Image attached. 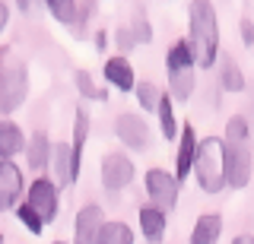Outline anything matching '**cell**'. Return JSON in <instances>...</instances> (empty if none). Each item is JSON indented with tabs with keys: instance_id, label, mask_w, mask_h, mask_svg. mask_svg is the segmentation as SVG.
<instances>
[{
	"instance_id": "cell-1",
	"label": "cell",
	"mask_w": 254,
	"mask_h": 244,
	"mask_svg": "<svg viewBox=\"0 0 254 244\" xmlns=\"http://www.w3.org/2000/svg\"><path fill=\"white\" fill-rule=\"evenodd\" d=\"M222 168H226V187L242 191L251 184V171H254V143H251V130L248 121L242 114L226 121V133H222Z\"/></svg>"
},
{
	"instance_id": "cell-2",
	"label": "cell",
	"mask_w": 254,
	"mask_h": 244,
	"mask_svg": "<svg viewBox=\"0 0 254 244\" xmlns=\"http://www.w3.org/2000/svg\"><path fill=\"white\" fill-rule=\"evenodd\" d=\"M188 48L194 64L210 70L219 60V19L213 0H190L188 6Z\"/></svg>"
},
{
	"instance_id": "cell-3",
	"label": "cell",
	"mask_w": 254,
	"mask_h": 244,
	"mask_svg": "<svg viewBox=\"0 0 254 244\" xmlns=\"http://www.w3.org/2000/svg\"><path fill=\"white\" fill-rule=\"evenodd\" d=\"M29 96V67L10 45L0 48V114L10 117Z\"/></svg>"
},
{
	"instance_id": "cell-4",
	"label": "cell",
	"mask_w": 254,
	"mask_h": 244,
	"mask_svg": "<svg viewBox=\"0 0 254 244\" xmlns=\"http://www.w3.org/2000/svg\"><path fill=\"white\" fill-rule=\"evenodd\" d=\"M165 73H169L172 98L188 101L190 96H194L197 64H194V54H190V48H188V38H178V42L169 48V54H165Z\"/></svg>"
},
{
	"instance_id": "cell-5",
	"label": "cell",
	"mask_w": 254,
	"mask_h": 244,
	"mask_svg": "<svg viewBox=\"0 0 254 244\" xmlns=\"http://www.w3.org/2000/svg\"><path fill=\"white\" fill-rule=\"evenodd\" d=\"M190 175L197 178L203 194H219L226 187V168H222V140L219 137H206L197 140V155H194V168Z\"/></svg>"
},
{
	"instance_id": "cell-6",
	"label": "cell",
	"mask_w": 254,
	"mask_h": 244,
	"mask_svg": "<svg viewBox=\"0 0 254 244\" xmlns=\"http://www.w3.org/2000/svg\"><path fill=\"white\" fill-rule=\"evenodd\" d=\"M143 184H146V194H149V203H153L156 209L162 212H172L178 206V181H175L172 171L165 168H149L146 175H143Z\"/></svg>"
},
{
	"instance_id": "cell-7",
	"label": "cell",
	"mask_w": 254,
	"mask_h": 244,
	"mask_svg": "<svg viewBox=\"0 0 254 244\" xmlns=\"http://www.w3.org/2000/svg\"><path fill=\"white\" fill-rule=\"evenodd\" d=\"M26 203L38 212V219L48 225V222H54V219H58V209H61V187L54 184L51 178H35V181L29 184V191H26Z\"/></svg>"
},
{
	"instance_id": "cell-8",
	"label": "cell",
	"mask_w": 254,
	"mask_h": 244,
	"mask_svg": "<svg viewBox=\"0 0 254 244\" xmlns=\"http://www.w3.org/2000/svg\"><path fill=\"white\" fill-rule=\"evenodd\" d=\"M133 175H137V168H133L130 155H124V152H105L102 155V187L108 194H118L124 187H130Z\"/></svg>"
},
{
	"instance_id": "cell-9",
	"label": "cell",
	"mask_w": 254,
	"mask_h": 244,
	"mask_svg": "<svg viewBox=\"0 0 254 244\" xmlns=\"http://www.w3.org/2000/svg\"><path fill=\"white\" fill-rule=\"evenodd\" d=\"M22 194H26V181H22L19 165L13 159H0V212L16 209Z\"/></svg>"
},
{
	"instance_id": "cell-10",
	"label": "cell",
	"mask_w": 254,
	"mask_h": 244,
	"mask_svg": "<svg viewBox=\"0 0 254 244\" xmlns=\"http://www.w3.org/2000/svg\"><path fill=\"white\" fill-rule=\"evenodd\" d=\"M102 225H105V212H102V206H99V203H86V206L76 212L73 241H70V244H99Z\"/></svg>"
},
{
	"instance_id": "cell-11",
	"label": "cell",
	"mask_w": 254,
	"mask_h": 244,
	"mask_svg": "<svg viewBox=\"0 0 254 244\" xmlns=\"http://www.w3.org/2000/svg\"><path fill=\"white\" fill-rule=\"evenodd\" d=\"M115 133H118V140H121L127 149H137V152L149 149V140H153L149 124L143 121L140 114H121L115 121Z\"/></svg>"
},
{
	"instance_id": "cell-12",
	"label": "cell",
	"mask_w": 254,
	"mask_h": 244,
	"mask_svg": "<svg viewBox=\"0 0 254 244\" xmlns=\"http://www.w3.org/2000/svg\"><path fill=\"white\" fill-rule=\"evenodd\" d=\"M197 130H194V124H181V130H178V152H175V181L178 184H185L188 175H190V168H194V155H197Z\"/></svg>"
},
{
	"instance_id": "cell-13",
	"label": "cell",
	"mask_w": 254,
	"mask_h": 244,
	"mask_svg": "<svg viewBox=\"0 0 254 244\" xmlns=\"http://www.w3.org/2000/svg\"><path fill=\"white\" fill-rule=\"evenodd\" d=\"M48 168L54 171V184L58 187H70L79 178L73 171V155H70V143H54L51 146V162Z\"/></svg>"
},
{
	"instance_id": "cell-14",
	"label": "cell",
	"mask_w": 254,
	"mask_h": 244,
	"mask_svg": "<svg viewBox=\"0 0 254 244\" xmlns=\"http://www.w3.org/2000/svg\"><path fill=\"white\" fill-rule=\"evenodd\" d=\"M169 212H162V209H156L153 203L149 206H140L137 212V219H140V232H143V238H146L149 244H162L165 241V228H169Z\"/></svg>"
},
{
	"instance_id": "cell-15",
	"label": "cell",
	"mask_w": 254,
	"mask_h": 244,
	"mask_svg": "<svg viewBox=\"0 0 254 244\" xmlns=\"http://www.w3.org/2000/svg\"><path fill=\"white\" fill-rule=\"evenodd\" d=\"M102 73H105V80L115 86V89H121V92H133V86H137L133 67H130V60H127L124 54H115V57H108L105 67H102Z\"/></svg>"
},
{
	"instance_id": "cell-16",
	"label": "cell",
	"mask_w": 254,
	"mask_h": 244,
	"mask_svg": "<svg viewBox=\"0 0 254 244\" xmlns=\"http://www.w3.org/2000/svg\"><path fill=\"white\" fill-rule=\"evenodd\" d=\"M86 140H89V111L76 108L73 114V137H70V155H73V171H83V152H86Z\"/></svg>"
},
{
	"instance_id": "cell-17",
	"label": "cell",
	"mask_w": 254,
	"mask_h": 244,
	"mask_svg": "<svg viewBox=\"0 0 254 244\" xmlns=\"http://www.w3.org/2000/svg\"><path fill=\"white\" fill-rule=\"evenodd\" d=\"M51 140H48V133L45 130H35L32 137L26 140V162H29V168L32 171H45L48 168V162H51Z\"/></svg>"
},
{
	"instance_id": "cell-18",
	"label": "cell",
	"mask_w": 254,
	"mask_h": 244,
	"mask_svg": "<svg viewBox=\"0 0 254 244\" xmlns=\"http://www.w3.org/2000/svg\"><path fill=\"white\" fill-rule=\"evenodd\" d=\"M26 149V133L16 121L3 117L0 121V159H16V155Z\"/></svg>"
},
{
	"instance_id": "cell-19",
	"label": "cell",
	"mask_w": 254,
	"mask_h": 244,
	"mask_svg": "<svg viewBox=\"0 0 254 244\" xmlns=\"http://www.w3.org/2000/svg\"><path fill=\"white\" fill-rule=\"evenodd\" d=\"M219 235H222V216L219 212H203L190 228V244H216Z\"/></svg>"
},
{
	"instance_id": "cell-20",
	"label": "cell",
	"mask_w": 254,
	"mask_h": 244,
	"mask_svg": "<svg viewBox=\"0 0 254 244\" xmlns=\"http://www.w3.org/2000/svg\"><path fill=\"white\" fill-rule=\"evenodd\" d=\"M156 117H159V130H162L165 140H178V117H175V98L169 92L159 96V105H156Z\"/></svg>"
},
{
	"instance_id": "cell-21",
	"label": "cell",
	"mask_w": 254,
	"mask_h": 244,
	"mask_svg": "<svg viewBox=\"0 0 254 244\" xmlns=\"http://www.w3.org/2000/svg\"><path fill=\"white\" fill-rule=\"evenodd\" d=\"M219 83H222L226 92H245V73H242V67H238L232 57L219 60Z\"/></svg>"
},
{
	"instance_id": "cell-22",
	"label": "cell",
	"mask_w": 254,
	"mask_h": 244,
	"mask_svg": "<svg viewBox=\"0 0 254 244\" xmlns=\"http://www.w3.org/2000/svg\"><path fill=\"white\" fill-rule=\"evenodd\" d=\"M99 244H133V232L127 222H118V219H111V222L102 225L99 232Z\"/></svg>"
},
{
	"instance_id": "cell-23",
	"label": "cell",
	"mask_w": 254,
	"mask_h": 244,
	"mask_svg": "<svg viewBox=\"0 0 254 244\" xmlns=\"http://www.w3.org/2000/svg\"><path fill=\"white\" fill-rule=\"evenodd\" d=\"M133 96H137V101H140V108L143 111H156V105H159V96H162V92H159V86L156 83H137L133 86Z\"/></svg>"
},
{
	"instance_id": "cell-24",
	"label": "cell",
	"mask_w": 254,
	"mask_h": 244,
	"mask_svg": "<svg viewBox=\"0 0 254 244\" xmlns=\"http://www.w3.org/2000/svg\"><path fill=\"white\" fill-rule=\"evenodd\" d=\"M45 6L51 10V16L58 22H64V26L76 22V0H45Z\"/></svg>"
},
{
	"instance_id": "cell-25",
	"label": "cell",
	"mask_w": 254,
	"mask_h": 244,
	"mask_svg": "<svg viewBox=\"0 0 254 244\" xmlns=\"http://www.w3.org/2000/svg\"><path fill=\"white\" fill-rule=\"evenodd\" d=\"M16 219L22 222V228L26 232H32V235H42L45 232V222L38 219V212L29 206V203H16Z\"/></svg>"
},
{
	"instance_id": "cell-26",
	"label": "cell",
	"mask_w": 254,
	"mask_h": 244,
	"mask_svg": "<svg viewBox=\"0 0 254 244\" xmlns=\"http://www.w3.org/2000/svg\"><path fill=\"white\" fill-rule=\"evenodd\" d=\"M73 83H76V89H79V96H83V98H92V101H105V92H102L99 86L92 83V76L86 73V70H76Z\"/></svg>"
},
{
	"instance_id": "cell-27",
	"label": "cell",
	"mask_w": 254,
	"mask_h": 244,
	"mask_svg": "<svg viewBox=\"0 0 254 244\" xmlns=\"http://www.w3.org/2000/svg\"><path fill=\"white\" fill-rule=\"evenodd\" d=\"M130 35H133V42H137V45L153 42V29H149L146 16H133V22H130Z\"/></svg>"
},
{
	"instance_id": "cell-28",
	"label": "cell",
	"mask_w": 254,
	"mask_h": 244,
	"mask_svg": "<svg viewBox=\"0 0 254 244\" xmlns=\"http://www.w3.org/2000/svg\"><path fill=\"white\" fill-rule=\"evenodd\" d=\"M115 38H118V48H121V54H127L133 45H137V42H133V35H130V29H118Z\"/></svg>"
},
{
	"instance_id": "cell-29",
	"label": "cell",
	"mask_w": 254,
	"mask_h": 244,
	"mask_svg": "<svg viewBox=\"0 0 254 244\" xmlns=\"http://www.w3.org/2000/svg\"><path fill=\"white\" fill-rule=\"evenodd\" d=\"M16 6H19L22 13H38L45 6V0H16Z\"/></svg>"
},
{
	"instance_id": "cell-30",
	"label": "cell",
	"mask_w": 254,
	"mask_h": 244,
	"mask_svg": "<svg viewBox=\"0 0 254 244\" xmlns=\"http://www.w3.org/2000/svg\"><path fill=\"white\" fill-rule=\"evenodd\" d=\"M242 42L248 45V48L254 45V26H251V19H242Z\"/></svg>"
},
{
	"instance_id": "cell-31",
	"label": "cell",
	"mask_w": 254,
	"mask_h": 244,
	"mask_svg": "<svg viewBox=\"0 0 254 244\" xmlns=\"http://www.w3.org/2000/svg\"><path fill=\"white\" fill-rule=\"evenodd\" d=\"M6 22H10V6L0 0V35H3V29H6Z\"/></svg>"
},
{
	"instance_id": "cell-32",
	"label": "cell",
	"mask_w": 254,
	"mask_h": 244,
	"mask_svg": "<svg viewBox=\"0 0 254 244\" xmlns=\"http://www.w3.org/2000/svg\"><path fill=\"white\" fill-rule=\"evenodd\" d=\"M232 244H254V235H235Z\"/></svg>"
},
{
	"instance_id": "cell-33",
	"label": "cell",
	"mask_w": 254,
	"mask_h": 244,
	"mask_svg": "<svg viewBox=\"0 0 254 244\" xmlns=\"http://www.w3.org/2000/svg\"><path fill=\"white\" fill-rule=\"evenodd\" d=\"M105 45H108V35H105V32H99V35H95V48L105 51Z\"/></svg>"
},
{
	"instance_id": "cell-34",
	"label": "cell",
	"mask_w": 254,
	"mask_h": 244,
	"mask_svg": "<svg viewBox=\"0 0 254 244\" xmlns=\"http://www.w3.org/2000/svg\"><path fill=\"white\" fill-rule=\"evenodd\" d=\"M51 244H67V241H51Z\"/></svg>"
},
{
	"instance_id": "cell-35",
	"label": "cell",
	"mask_w": 254,
	"mask_h": 244,
	"mask_svg": "<svg viewBox=\"0 0 254 244\" xmlns=\"http://www.w3.org/2000/svg\"><path fill=\"white\" fill-rule=\"evenodd\" d=\"M0 244H3V235H0Z\"/></svg>"
}]
</instances>
